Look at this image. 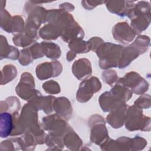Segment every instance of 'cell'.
I'll return each instance as SVG.
<instances>
[{
	"label": "cell",
	"instance_id": "obj_1",
	"mask_svg": "<svg viewBox=\"0 0 151 151\" xmlns=\"http://www.w3.org/2000/svg\"><path fill=\"white\" fill-rule=\"evenodd\" d=\"M131 20L130 27L136 34L147 29L150 22V5L147 1H139L134 4L127 16Z\"/></svg>",
	"mask_w": 151,
	"mask_h": 151
},
{
	"label": "cell",
	"instance_id": "obj_2",
	"mask_svg": "<svg viewBox=\"0 0 151 151\" xmlns=\"http://www.w3.org/2000/svg\"><path fill=\"white\" fill-rule=\"evenodd\" d=\"M123 47L110 42L103 43L96 50L100 68L107 70L117 67Z\"/></svg>",
	"mask_w": 151,
	"mask_h": 151
},
{
	"label": "cell",
	"instance_id": "obj_3",
	"mask_svg": "<svg viewBox=\"0 0 151 151\" xmlns=\"http://www.w3.org/2000/svg\"><path fill=\"white\" fill-rule=\"evenodd\" d=\"M125 127L129 131L150 130V118L143 114L142 110L133 105L128 107L124 121Z\"/></svg>",
	"mask_w": 151,
	"mask_h": 151
},
{
	"label": "cell",
	"instance_id": "obj_4",
	"mask_svg": "<svg viewBox=\"0 0 151 151\" xmlns=\"http://www.w3.org/2000/svg\"><path fill=\"white\" fill-rule=\"evenodd\" d=\"M24 11L27 15L25 28L37 31L42 24L47 22V10L32 1L25 3Z\"/></svg>",
	"mask_w": 151,
	"mask_h": 151
},
{
	"label": "cell",
	"instance_id": "obj_5",
	"mask_svg": "<svg viewBox=\"0 0 151 151\" xmlns=\"http://www.w3.org/2000/svg\"><path fill=\"white\" fill-rule=\"evenodd\" d=\"M90 128V140L92 143L101 146L110 137L106 126V121L103 116L99 114H93L88 121Z\"/></svg>",
	"mask_w": 151,
	"mask_h": 151
},
{
	"label": "cell",
	"instance_id": "obj_6",
	"mask_svg": "<svg viewBox=\"0 0 151 151\" xmlns=\"http://www.w3.org/2000/svg\"><path fill=\"white\" fill-rule=\"evenodd\" d=\"M41 126L49 134L60 137H64L67 132L73 129L66 120L56 113L44 117Z\"/></svg>",
	"mask_w": 151,
	"mask_h": 151
},
{
	"label": "cell",
	"instance_id": "obj_7",
	"mask_svg": "<svg viewBox=\"0 0 151 151\" xmlns=\"http://www.w3.org/2000/svg\"><path fill=\"white\" fill-rule=\"evenodd\" d=\"M117 81L129 88L132 93L138 95L144 94L148 90L149 87V83L135 71L126 73L124 77L120 78Z\"/></svg>",
	"mask_w": 151,
	"mask_h": 151
},
{
	"label": "cell",
	"instance_id": "obj_8",
	"mask_svg": "<svg viewBox=\"0 0 151 151\" xmlns=\"http://www.w3.org/2000/svg\"><path fill=\"white\" fill-rule=\"evenodd\" d=\"M1 27L8 33L16 34L24 31L25 24L21 15H17L12 17L5 8H1Z\"/></svg>",
	"mask_w": 151,
	"mask_h": 151
},
{
	"label": "cell",
	"instance_id": "obj_9",
	"mask_svg": "<svg viewBox=\"0 0 151 151\" xmlns=\"http://www.w3.org/2000/svg\"><path fill=\"white\" fill-rule=\"evenodd\" d=\"M101 88V83L96 77L92 76L88 79L83 80L79 85L76 94V99L80 103L87 102L93 94Z\"/></svg>",
	"mask_w": 151,
	"mask_h": 151
},
{
	"label": "cell",
	"instance_id": "obj_10",
	"mask_svg": "<svg viewBox=\"0 0 151 151\" xmlns=\"http://www.w3.org/2000/svg\"><path fill=\"white\" fill-rule=\"evenodd\" d=\"M15 91L19 97L27 101L31 100L40 92L35 89L34 77L28 72L21 74L20 81L15 88Z\"/></svg>",
	"mask_w": 151,
	"mask_h": 151
},
{
	"label": "cell",
	"instance_id": "obj_11",
	"mask_svg": "<svg viewBox=\"0 0 151 151\" xmlns=\"http://www.w3.org/2000/svg\"><path fill=\"white\" fill-rule=\"evenodd\" d=\"M62 64L57 60L51 62H44L38 64L35 69L37 78L45 80L51 77H58L62 72Z\"/></svg>",
	"mask_w": 151,
	"mask_h": 151
},
{
	"label": "cell",
	"instance_id": "obj_12",
	"mask_svg": "<svg viewBox=\"0 0 151 151\" xmlns=\"http://www.w3.org/2000/svg\"><path fill=\"white\" fill-rule=\"evenodd\" d=\"M112 35L116 41L127 44L134 40L136 34L127 22H120L113 27Z\"/></svg>",
	"mask_w": 151,
	"mask_h": 151
},
{
	"label": "cell",
	"instance_id": "obj_13",
	"mask_svg": "<svg viewBox=\"0 0 151 151\" xmlns=\"http://www.w3.org/2000/svg\"><path fill=\"white\" fill-rule=\"evenodd\" d=\"M141 54H142L141 51L134 42H132L126 47H123L118 67L120 69L126 68L133 60L137 58L139 55Z\"/></svg>",
	"mask_w": 151,
	"mask_h": 151
},
{
	"label": "cell",
	"instance_id": "obj_14",
	"mask_svg": "<svg viewBox=\"0 0 151 151\" xmlns=\"http://www.w3.org/2000/svg\"><path fill=\"white\" fill-rule=\"evenodd\" d=\"M72 73L79 80H83L92 74L91 64L86 58H80L74 62L72 65Z\"/></svg>",
	"mask_w": 151,
	"mask_h": 151
},
{
	"label": "cell",
	"instance_id": "obj_15",
	"mask_svg": "<svg viewBox=\"0 0 151 151\" xmlns=\"http://www.w3.org/2000/svg\"><path fill=\"white\" fill-rule=\"evenodd\" d=\"M105 4L109 12L120 17H127L135 4L131 1H107Z\"/></svg>",
	"mask_w": 151,
	"mask_h": 151
},
{
	"label": "cell",
	"instance_id": "obj_16",
	"mask_svg": "<svg viewBox=\"0 0 151 151\" xmlns=\"http://www.w3.org/2000/svg\"><path fill=\"white\" fill-rule=\"evenodd\" d=\"M39 39V35L37 31L25 28L22 32L14 34L12 37L13 43L21 47H27L36 42Z\"/></svg>",
	"mask_w": 151,
	"mask_h": 151
},
{
	"label": "cell",
	"instance_id": "obj_17",
	"mask_svg": "<svg viewBox=\"0 0 151 151\" xmlns=\"http://www.w3.org/2000/svg\"><path fill=\"white\" fill-rule=\"evenodd\" d=\"M55 99L56 97L52 96H42L40 91L28 102L33 104L38 110H42L45 114H49L54 111V103Z\"/></svg>",
	"mask_w": 151,
	"mask_h": 151
},
{
	"label": "cell",
	"instance_id": "obj_18",
	"mask_svg": "<svg viewBox=\"0 0 151 151\" xmlns=\"http://www.w3.org/2000/svg\"><path fill=\"white\" fill-rule=\"evenodd\" d=\"M129 106L124 104L120 107L110 112L106 117V121L114 129L122 127L125 121L126 111Z\"/></svg>",
	"mask_w": 151,
	"mask_h": 151
},
{
	"label": "cell",
	"instance_id": "obj_19",
	"mask_svg": "<svg viewBox=\"0 0 151 151\" xmlns=\"http://www.w3.org/2000/svg\"><path fill=\"white\" fill-rule=\"evenodd\" d=\"M131 138L122 136L116 140L109 137L100 146L102 150H130Z\"/></svg>",
	"mask_w": 151,
	"mask_h": 151
},
{
	"label": "cell",
	"instance_id": "obj_20",
	"mask_svg": "<svg viewBox=\"0 0 151 151\" xmlns=\"http://www.w3.org/2000/svg\"><path fill=\"white\" fill-rule=\"evenodd\" d=\"M112 98L119 104H125L132 97V91L118 81L109 91Z\"/></svg>",
	"mask_w": 151,
	"mask_h": 151
},
{
	"label": "cell",
	"instance_id": "obj_21",
	"mask_svg": "<svg viewBox=\"0 0 151 151\" xmlns=\"http://www.w3.org/2000/svg\"><path fill=\"white\" fill-rule=\"evenodd\" d=\"M84 36L83 29L74 20L63 30L60 37L64 42L69 43L75 39H83Z\"/></svg>",
	"mask_w": 151,
	"mask_h": 151
},
{
	"label": "cell",
	"instance_id": "obj_22",
	"mask_svg": "<svg viewBox=\"0 0 151 151\" xmlns=\"http://www.w3.org/2000/svg\"><path fill=\"white\" fill-rule=\"evenodd\" d=\"M54 110L56 114L68 120L73 114V107L70 100L65 97H59L55 99L54 103Z\"/></svg>",
	"mask_w": 151,
	"mask_h": 151
},
{
	"label": "cell",
	"instance_id": "obj_23",
	"mask_svg": "<svg viewBox=\"0 0 151 151\" xmlns=\"http://www.w3.org/2000/svg\"><path fill=\"white\" fill-rule=\"evenodd\" d=\"M15 142L17 150H34L37 143L34 135L30 132H25L20 137L12 138Z\"/></svg>",
	"mask_w": 151,
	"mask_h": 151
},
{
	"label": "cell",
	"instance_id": "obj_24",
	"mask_svg": "<svg viewBox=\"0 0 151 151\" xmlns=\"http://www.w3.org/2000/svg\"><path fill=\"white\" fill-rule=\"evenodd\" d=\"M14 126V120L12 113L9 112L1 113L0 115V136L6 138L11 135Z\"/></svg>",
	"mask_w": 151,
	"mask_h": 151
},
{
	"label": "cell",
	"instance_id": "obj_25",
	"mask_svg": "<svg viewBox=\"0 0 151 151\" xmlns=\"http://www.w3.org/2000/svg\"><path fill=\"white\" fill-rule=\"evenodd\" d=\"M1 60L4 58H8L16 60L18 59L20 52L15 47L8 44L6 38L4 35H1Z\"/></svg>",
	"mask_w": 151,
	"mask_h": 151
},
{
	"label": "cell",
	"instance_id": "obj_26",
	"mask_svg": "<svg viewBox=\"0 0 151 151\" xmlns=\"http://www.w3.org/2000/svg\"><path fill=\"white\" fill-rule=\"evenodd\" d=\"M63 143L64 145L71 150H78L83 145L82 140L73 129L70 130L64 134Z\"/></svg>",
	"mask_w": 151,
	"mask_h": 151
},
{
	"label": "cell",
	"instance_id": "obj_27",
	"mask_svg": "<svg viewBox=\"0 0 151 151\" xmlns=\"http://www.w3.org/2000/svg\"><path fill=\"white\" fill-rule=\"evenodd\" d=\"M61 34V30L51 23L44 25L38 32L39 37L45 40H55L60 37Z\"/></svg>",
	"mask_w": 151,
	"mask_h": 151
},
{
	"label": "cell",
	"instance_id": "obj_28",
	"mask_svg": "<svg viewBox=\"0 0 151 151\" xmlns=\"http://www.w3.org/2000/svg\"><path fill=\"white\" fill-rule=\"evenodd\" d=\"M99 102L101 110L104 112H110L124 104L119 105L117 104L113 99L109 91L103 93L99 98Z\"/></svg>",
	"mask_w": 151,
	"mask_h": 151
},
{
	"label": "cell",
	"instance_id": "obj_29",
	"mask_svg": "<svg viewBox=\"0 0 151 151\" xmlns=\"http://www.w3.org/2000/svg\"><path fill=\"white\" fill-rule=\"evenodd\" d=\"M20 109V101L17 97L15 96H11L6 98L5 100L1 101V113L9 112L10 113H14L19 111Z\"/></svg>",
	"mask_w": 151,
	"mask_h": 151
},
{
	"label": "cell",
	"instance_id": "obj_30",
	"mask_svg": "<svg viewBox=\"0 0 151 151\" xmlns=\"http://www.w3.org/2000/svg\"><path fill=\"white\" fill-rule=\"evenodd\" d=\"M43 50L44 55L46 57L51 60H57L61 55V51L59 45L54 42L42 41L41 42Z\"/></svg>",
	"mask_w": 151,
	"mask_h": 151
},
{
	"label": "cell",
	"instance_id": "obj_31",
	"mask_svg": "<svg viewBox=\"0 0 151 151\" xmlns=\"http://www.w3.org/2000/svg\"><path fill=\"white\" fill-rule=\"evenodd\" d=\"M17 76V69L13 64H9L4 66L1 70V84L5 85L12 81Z\"/></svg>",
	"mask_w": 151,
	"mask_h": 151
},
{
	"label": "cell",
	"instance_id": "obj_32",
	"mask_svg": "<svg viewBox=\"0 0 151 151\" xmlns=\"http://www.w3.org/2000/svg\"><path fill=\"white\" fill-rule=\"evenodd\" d=\"M70 50L75 54H84L90 51V49L87 41L83 39H75L68 43Z\"/></svg>",
	"mask_w": 151,
	"mask_h": 151
},
{
	"label": "cell",
	"instance_id": "obj_33",
	"mask_svg": "<svg viewBox=\"0 0 151 151\" xmlns=\"http://www.w3.org/2000/svg\"><path fill=\"white\" fill-rule=\"evenodd\" d=\"M45 143L50 150H63L64 148L63 137L47 134Z\"/></svg>",
	"mask_w": 151,
	"mask_h": 151
},
{
	"label": "cell",
	"instance_id": "obj_34",
	"mask_svg": "<svg viewBox=\"0 0 151 151\" xmlns=\"http://www.w3.org/2000/svg\"><path fill=\"white\" fill-rule=\"evenodd\" d=\"M42 88L45 93L49 94H58L61 91L59 84L52 80L45 81L42 84Z\"/></svg>",
	"mask_w": 151,
	"mask_h": 151
},
{
	"label": "cell",
	"instance_id": "obj_35",
	"mask_svg": "<svg viewBox=\"0 0 151 151\" xmlns=\"http://www.w3.org/2000/svg\"><path fill=\"white\" fill-rule=\"evenodd\" d=\"M101 78L104 83L110 86H113L119 79L116 71L114 70H106L101 74Z\"/></svg>",
	"mask_w": 151,
	"mask_h": 151
},
{
	"label": "cell",
	"instance_id": "obj_36",
	"mask_svg": "<svg viewBox=\"0 0 151 151\" xmlns=\"http://www.w3.org/2000/svg\"><path fill=\"white\" fill-rule=\"evenodd\" d=\"M34 59L31 55L29 48H24L20 51V55L18 58V63L23 66L30 64Z\"/></svg>",
	"mask_w": 151,
	"mask_h": 151
},
{
	"label": "cell",
	"instance_id": "obj_37",
	"mask_svg": "<svg viewBox=\"0 0 151 151\" xmlns=\"http://www.w3.org/2000/svg\"><path fill=\"white\" fill-rule=\"evenodd\" d=\"M147 140L140 136H135L134 138L131 139L130 150H141L143 149L147 145Z\"/></svg>",
	"mask_w": 151,
	"mask_h": 151
},
{
	"label": "cell",
	"instance_id": "obj_38",
	"mask_svg": "<svg viewBox=\"0 0 151 151\" xmlns=\"http://www.w3.org/2000/svg\"><path fill=\"white\" fill-rule=\"evenodd\" d=\"M134 105L140 109H149L150 107V96L143 94L134 102Z\"/></svg>",
	"mask_w": 151,
	"mask_h": 151
},
{
	"label": "cell",
	"instance_id": "obj_39",
	"mask_svg": "<svg viewBox=\"0 0 151 151\" xmlns=\"http://www.w3.org/2000/svg\"><path fill=\"white\" fill-rule=\"evenodd\" d=\"M29 48L31 55L34 60L43 57L44 55L43 47L40 43L35 42Z\"/></svg>",
	"mask_w": 151,
	"mask_h": 151
},
{
	"label": "cell",
	"instance_id": "obj_40",
	"mask_svg": "<svg viewBox=\"0 0 151 151\" xmlns=\"http://www.w3.org/2000/svg\"><path fill=\"white\" fill-rule=\"evenodd\" d=\"M87 44L90 49V51L96 52L98 48L104 42V40L99 37H93L89 39L87 41Z\"/></svg>",
	"mask_w": 151,
	"mask_h": 151
},
{
	"label": "cell",
	"instance_id": "obj_41",
	"mask_svg": "<svg viewBox=\"0 0 151 151\" xmlns=\"http://www.w3.org/2000/svg\"><path fill=\"white\" fill-rule=\"evenodd\" d=\"M106 1H82L81 4L87 10H92L97 6L102 5L103 4H105Z\"/></svg>",
	"mask_w": 151,
	"mask_h": 151
},
{
	"label": "cell",
	"instance_id": "obj_42",
	"mask_svg": "<svg viewBox=\"0 0 151 151\" xmlns=\"http://www.w3.org/2000/svg\"><path fill=\"white\" fill-rule=\"evenodd\" d=\"M1 150H17V147L14 142L11 138L10 139L1 142Z\"/></svg>",
	"mask_w": 151,
	"mask_h": 151
},
{
	"label": "cell",
	"instance_id": "obj_43",
	"mask_svg": "<svg viewBox=\"0 0 151 151\" xmlns=\"http://www.w3.org/2000/svg\"><path fill=\"white\" fill-rule=\"evenodd\" d=\"M59 9H61V10H63L65 12H71V11H74V6L71 3L64 2V3H63V4H61L59 5Z\"/></svg>",
	"mask_w": 151,
	"mask_h": 151
},
{
	"label": "cell",
	"instance_id": "obj_44",
	"mask_svg": "<svg viewBox=\"0 0 151 151\" xmlns=\"http://www.w3.org/2000/svg\"><path fill=\"white\" fill-rule=\"evenodd\" d=\"M77 54H75L74 52H72L71 51H68L67 54V60L68 62H70L71 61H73L76 57Z\"/></svg>",
	"mask_w": 151,
	"mask_h": 151
}]
</instances>
